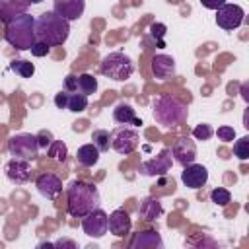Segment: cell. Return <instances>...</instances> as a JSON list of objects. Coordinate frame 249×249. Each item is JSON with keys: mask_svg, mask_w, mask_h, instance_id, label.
Here are the masks:
<instances>
[{"mask_svg": "<svg viewBox=\"0 0 249 249\" xmlns=\"http://www.w3.org/2000/svg\"><path fill=\"white\" fill-rule=\"evenodd\" d=\"M233 156L241 161L249 160V138L247 136H241L239 140H235L233 144Z\"/></svg>", "mask_w": 249, "mask_h": 249, "instance_id": "obj_28", "label": "cell"}, {"mask_svg": "<svg viewBox=\"0 0 249 249\" xmlns=\"http://www.w3.org/2000/svg\"><path fill=\"white\" fill-rule=\"evenodd\" d=\"M216 134H218V138L224 140V142H231V140L235 138V130H233L231 126H220V128L216 130Z\"/></svg>", "mask_w": 249, "mask_h": 249, "instance_id": "obj_32", "label": "cell"}, {"mask_svg": "<svg viewBox=\"0 0 249 249\" xmlns=\"http://www.w3.org/2000/svg\"><path fill=\"white\" fill-rule=\"evenodd\" d=\"M10 70H14L19 78H31V76L35 74V66H33V62H29V60H21V58L12 60V62H10Z\"/></svg>", "mask_w": 249, "mask_h": 249, "instance_id": "obj_25", "label": "cell"}, {"mask_svg": "<svg viewBox=\"0 0 249 249\" xmlns=\"http://www.w3.org/2000/svg\"><path fill=\"white\" fill-rule=\"evenodd\" d=\"M210 200H212L214 204L226 206V204L231 200V193H230L228 189H224V187H216V189H212V193H210Z\"/></svg>", "mask_w": 249, "mask_h": 249, "instance_id": "obj_29", "label": "cell"}, {"mask_svg": "<svg viewBox=\"0 0 249 249\" xmlns=\"http://www.w3.org/2000/svg\"><path fill=\"white\" fill-rule=\"evenodd\" d=\"M47 154H49L51 158H54L56 161L64 163V161H66V156H68V148H66V144H64L62 140H53V142L49 144Z\"/></svg>", "mask_w": 249, "mask_h": 249, "instance_id": "obj_27", "label": "cell"}, {"mask_svg": "<svg viewBox=\"0 0 249 249\" xmlns=\"http://www.w3.org/2000/svg\"><path fill=\"white\" fill-rule=\"evenodd\" d=\"M171 156L179 165L185 167L196 160V144L191 138H179L171 148Z\"/></svg>", "mask_w": 249, "mask_h": 249, "instance_id": "obj_13", "label": "cell"}, {"mask_svg": "<svg viewBox=\"0 0 249 249\" xmlns=\"http://www.w3.org/2000/svg\"><path fill=\"white\" fill-rule=\"evenodd\" d=\"M54 105L58 107V109H66V105H68V91L64 89V91H58L56 95H54Z\"/></svg>", "mask_w": 249, "mask_h": 249, "instance_id": "obj_34", "label": "cell"}, {"mask_svg": "<svg viewBox=\"0 0 249 249\" xmlns=\"http://www.w3.org/2000/svg\"><path fill=\"white\" fill-rule=\"evenodd\" d=\"M163 214V208H161V202L154 196H144L140 200V206H138V216L146 222H154L158 220L160 216Z\"/></svg>", "mask_w": 249, "mask_h": 249, "instance_id": "obj_19", "label": "cell"}, {"mask_svg": "<svg viewBox=\"0 0 249 249\" xmlns=\"http://www.w3.org/2000/svg\"><path fill=\"white\" fill-rule=\"evenodd\" d=\"M99 70L105 78H111L115 82H124L132 76L134 64H132L130 56H126L124 53H109L107 56H103Z\"/></svg>", "mask_w": 249, "mask_h": 249, "instance_id": "obj_5", "label": "cell"}, {"mask_svg": "<svg viewBox=\"0 0 249 249\" xmlns=\"http://www.w3.org/2000/svg\"><path fill=\"white\" fill-rule=\"evenodd\" d=\"M138 132L134 128H126V126H119L111 132V148L121 154V156H128L134 152V148L138 146Z\"/></svg>", "mask_w": 249, "mask_h": 249, "instance_id": "obj_7", "label": "cell"}, {"mask_svg": "<svg viewBox=\"0 0 249 249\" xmlns=\"http://www.w3.org/2000/svg\"><path fill=\"white\" fill-rule=\"evenodd\" d=\"M8 150L14 158L33 160V158H37V152H39V140L35 134H27V132L14 134L8 140Z\"/></svg>", "mask_w": 249, "mask_h": 249, "instance_id": "obj_6", "label": "cell"}, {"mask_svg": "<svg viewBox=\"0 0 249 249\" xmlns=\"http://www.w3.org/2000/svg\"><path fill=\"white\" fill-rule=\"evenodd\" d=\"M84 10H86V0H54V8H53L54 14H58L68 21L80 19Z\"/></svg>", "mask_w": 249, "mask_h": 249, "instance_id": "obj_14", "label": "cell"}, {"mask_svg": "<svg viewBox=\"0 0 249 249\" xmlns=\"http://www.w3.org/2000/svg\"><path fill=\"white\" fill-rule=\"evenodd\" d=\"M181 181H183V185L189 187V189H200V187H204L206 181H208V169H206L204 165L193 161V163H189V165L183 167Z\"/></svg>", "mask_w": 249, "mask_h": 249, "instance_id": "obj_11", "label": "cell"}, {"mask_svg": "<svg viewBox=\"0 0 249 249\" xmlns=\"http://www.w3.org/2000/svg\"><path fill=\"white\" fill-rule=\"evenodd\" d=\"M99 208V191L93 183L74 179L66 187V210L74 218H84Z\"/></svg>", "mask_w": 249, "mask_h": 249, "instance_id": "obj_1", "label": "cell"}, {"mask_svg": "<svg viewBox=\"0 0 249 249\" xmlns=\"http://www.w3.org/2000/svg\"><path fill=\"white\" fill-rule=\"evenodd\" d=\"M76 88H78L76 76H74V74H68L66 80H64V89H66V91H76Z\"/></svg>", "mask_w": 249, "mask_h": 249, "instance_id": "obj_35", "label": "cell"}, {"mask_svg": "<svg viewBox=\"0 0 249 249\" xmlns=\"http://www.w3.org/2000/svg\"><path fill=\"white\" fill-rule=\"evenodd\" d=\"M99 154L101 152L93 144H84V146H80L76 150V161L80 165H84V167H91V165H95L99 161Z\"/></svg>", "mask_w": 249, "mask_h": 249, "instance_id": "obj_22", "label": "cell"}, {"mask_svg": "<svg viewBox=\"0 0 249 249\" xmlns=\"http://www.w3.org/2000/svg\"><path fill=\"white\" fill-rule=\"evenodd\" d=\"M35 187L45 198H54L62 193V181L54 173H41L35 181Z\"/></svg>", "mask_w": 249, "mask_h": 249, "instance_id": "obj_15", "label": "cell"}, {"mask_svg": "<svg viewBox=\"0 0 249 249\" xmlns=\"http://www.w3.org/2000/svg\"><path fill=\"white\" fill-rule=\"evenodd\" d=\"M200 4H202L206 10H218L222 4H226V0H200Z\"/></svg>", "mask_w": 249, "mask_h": 249, "instance_id": "obj_36", "label": "cell"}, {"mask_svg": "<svg viewBox=\"0 0 249 249\" xmlns=\"http://www.w3.org/2000/svg\"><path fill=\"white\" fill-rule=\"evenodd\" d=\"M243 18H245V12L237 4H222L216 10V23H218V27H222L226 31L237 29L243 23Z\"/></svg>", "mask_w": 249, "mask_h": 249, "instance_id": "obj_8", "label": "cell"}, {"mask_svg": "<svg viewBox=\"0 0 249 249\" xmlns=\"http://www.w3.org/2000/svg\"><path fill=\"white\" fill-rule=\"evenodd\" d=\"M189 107L173 95H160L152 101V117L161 126H177L187 121Z\"/></svg>", "mask_w": 249, "mask_h": 249, "instance_id": "obj_4", "label": "cell"}, {"mask_svg": "<svg viewBox=\"0 0 249 249\" xmlns=\"http://www.w3.org/2000/svg\"><path fill=\"white\" fill-rule=\"evenodd\" d=\"M76 80H78L76 91H80V93H84V95H91V93L97 91V78H95V76L84 72V74L76 76Z\"/></svg>", "mask_w": 249, "mask_h": 249, "instance_id": "obj_23", "label": "cell"}, {"mask_svg": "<svg viewBox=\"0 0 249 249\" xmlns=\"http://www.w3.org/2000/svg\"><path fill=\"white\" fill-rule=\"evenodd\" d=\"M4 39L18 51H29L31 45L37 41L35 35V18L25 14L14 16L10 21H6Z\"/></svg>", "mask_w": 249, "mask_h": 249, "instance_id": "obj_3", "label": "cell"}, {"mask_svg": "<svg viewBox=\"0 0 249 249\" xmlns=\"http://www.w3.org/2000/svg\"><path fill=\"white\" fill-rule=\"evenodd\" d=\"M132 249H161L163 247V241H161V237H160V233L158 231H152V230H148V231H138L132 239H130V243H128Z\"/></svg>", "mask_w": 249, "mask_h": 249, "instance_id": "obj_17", "label": "cell"}, {"mask_svg": "<svg viewBox=\"0 0 249 249\" xmlns=\"http://www.w3.org/2000/svg\"><path fill=\"white\" fill-rule=\"evenodd\" d=\"M54 247H72V249H74L76 243H74V241H68V239H60V241L54 243Z\"/></svg>", "mask_w": 249, "mask_h": 249, "instance_id": "obj_37", "label": "cell"}, {"mask_svg": "<svg viewBox=\"0 0 249 249\" xmlns=\"http://www.w3.org/2000/svg\"><path fill=\"white\" fill-rule=\"evenodd\" d=\"M29 4H39V2H43V0H27Z\"/></svg>", "mask_w": 249, "mask_h": 249, "instance_id": "obj_38", "label": "cell"}, {"mask_svg": "<svg viewBox=\"0 0 249 249\" xmlns=\"http://www.w3.org/2000/svg\"><path fill=\"white\" fill-rule=\"evenodd\" d=\"M35 35L39 41L47 43L49 47L64 45L70 35V21L54 12H43L35 19Z\"/></svg>", "mask_w": 249, "mask_h": 249, "instance_id": "obj_2", "label": "cell"}, {"mask_svg": "<svg viewBox=\"0 0 249 249\" xmlns=\"http://www.w3.org/2000/svg\"><path fill=\"white\" fill-rule=\"evenodd\" d=\"M212 134H214V130H212V126L206 124V123H200V124H196V126L193 128V136H195L196 140H208Z\"/></svg>", "mask_w": 249, "mask_h": 249, "instance_id": "obj_30", "label": "cell"}, {"mask_svg": "<svg viewBox=\"0 0 249 249\" xmlns=\"http://www.w3.org/2000/svg\"><path fill=\"white\" fill-rule=\"evenodd\" d=\"M150 31H152V35H154V37H158L160 47H163L161 37H163V33H165V25H163V23H152V25H150Z\"/></svg>", "mask_w": 249, "mask_h": 249, "instance_id": "obj_33", "label": "cell"}, {"mask_svg": "<svg viewBox=\"0 0 249 249\" xmlns=\"http://www.w3.org/2000/svg\"><path fill=\"white\" fill-rule=\"evenodd\" d=\"M29 51H31V54H33V56H45V54L51 51V47H49L47 43H43V41H39V39H37V41L31 45V49H29Z\"/></svg>", "mask_w": 249, "mask_h": 249, "instance_id": "obj_31", "label": "cell"}, {"mask_svg": "<svg viewBox=\"0 0 249 249\" xmlns=\"http://www.w3.org/2000/svg\"><path fill=\"white\" fill-rule=\"evenodd\" d=\"M82 230L89 237H103L109 231V216L101 208H95L82 218Z\"/></svg>", "mask_w": 249, "mask_h": 249, "instance_id": "obj_9", "label": "cell"}, {"mask_svg": "<svg viewBox=\"0 0 249 249\" xmlns=\"http://www.w3.org/2000/svg\"><path fill=\"white\" fill-rule=\"evenodd\" d=\"M171 169V150L163 148L156 158L140 163V173L146 177H161Z\"/></svg>", "mask_w": 249, "mask_h": 249, "instance_id": "obj_10", "label": "cell"}, {"mask_svg": "<svg viewBox=\"0 0 249 249\" xmlns=\"http://www.w3.org/2000/svg\"><path fill=\"white\" fill-rule=\"evenodd\" d=\"M113 119H115V123H119V124H136V126L142 124V121L136 117L132 105H128V103H124V101H121V103L115 105V109H113Z\"/></svg>", "mask_w": 249, "mask_h": 249, "instance_id": "obj_21", "label": "cell"}, {"mask_svg": "<svg viewBox=\"0 0 249 249\" xmlns=\"http://www.w3.org/2000/svg\"><path fill=\"white\" fill-rule=\"evenodd\" d=\"M152 72L158 80H167L175 74V60L169 54H156L152 58Z\"/></svg>", "mask_w": 249, "mask_h": 249, "instance_id": "obj_18", "label": "cell"}, {"mask_svg": "<svg viewBox=\"0 0 249 249\" xmlns=\"http://www.w3.org/2000/svg\"><path fill=\"white\" fill-rule=\"evenodd\" d=\"M130 226H132V222H130V216L126 210L117 208L109 214V231L113 235H117V237L126 235L130 231Z\"/></svg>", "mask_w": 249, "mask_h": 249, "instance_id": "obj_16", "label": "cell"}, {"mask_svg": "<svg viewBox=\"0 0 249 249\" xmlns=\"http://www.w3.org/2000/svg\"><path fill=\"white\" fill-rule=\"evenodd\" d=\"M88 107V95L80 93V91H68V105L66 109L72 113H82Z\"/></svg>", "mask_w": 249, "mask_h": 249, "instance_id": "obj_24", "label": "cell"}, {"mask_svg": "<svg viewBox=\"0 0 249 249\" xmlns=\"http://www.w3.org/2000/svg\"><path fill=\"white\" fill-rule=\"evenodd\" d=\"M29 2L27 0H0V19L10 21L14 16L25 14Z\"/></svg>", "mask_w": 249, "mask_h": 249, "instance_id": "obj_20", "label": "cell"}, {"mask_svg": "<svg viewBox=\"0 0 249 249\" xmlns=\"http://www.w3.org/2000/svg\"><path fill=\"white\" fill-rule=\"evenodd\" d=\"M4 171H6V177H8L12 183H16V185H23V183H27L29 177H31L29 160H21V158H12V160L6 163Z\"/></svg>", "mask_w": 249, "mask_h": 249, "instance_id": "obj_12", "label": "cell"}, {"mask_svg": "<svg viewBox=\"0 0 249 249\" xmlns=\"http://www.w3.org/2000/svg\"><path fill=\"white\" fill-rule=\"evenodd\" d=\"M91 144L99 150V152H105V150H109V146H111V134H109V130H105V128H97V130H93L91 132Z\"/></svg>", "mask_w": 249, "mask_h": 249, "instance_id": "obj_26", "label": "cell"}]
</instances>
